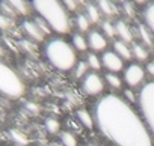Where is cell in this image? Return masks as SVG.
I'll use <instances>...</instances> for the list:
<instances>
[{
  "label": "cell",
  "mask_w": 154,
  "mask_h": 146,
  "mask_svg": "<svg viewBox=\"0 0 154 146\" xmlns=\"http://www.w3.org/2000/svg\"><path fill=\"white\" fill-rule=\"evenodd\" d=\"M94 122L101 136L115 146H154L140 113L115 94L98 98L94 106Z\"/></svg>",
  "instance_id": "cell-1"
},
{
  "label": "cell",
  "mask_w": 154,
  "mask_h": 146,
  "mask_svg": "<svg viewBox=\"0 0 154 146\" xmlns=\"http://www.w3.org/2000/svg\"><path fill=\"white\" fill-rule=\"evenodd\" d=\"M77 119H79V122L85 127V128H88V130H91L92 127H94V116L88 112V110H79L77 112Z\"/></svg>",
  "instance_id": "cell-22"
},
{
  "label": "cell",
  "mask_w": 154,
  "mask_h": 146,
  "mask_svg": "<svg viewBox=\"0 0 154 146\" xmlns=\"http://www.w3.org/2000/svg\"><path fill=\"white\" fill-rule=\"evenodd\" d=\"M134 36L139 38V42H142L145 47L154 45V35L149 32V29L143 23H137L134 26Z\"/></svg>",
  "instance_id": "cell-14"
},
{
  "label": "cell",
  "mask_w": 154,
  "mask_h": 146,
  "mask_svg": "<svg viewBox=\"0 0 154 146\" xmlns=\"http://www.w3.org/2000/svg\"><path fill=\"white\" fill-rule=\"evenodd\" d=\"M71 45L75 51H80V53H85L88 50V41H86V36L80 32L77 33H72L71 35Z\"/></svg>",
  "instance_id": "cell-20"
},
{
  "label": "cell",
  "mask_w": 154,
  "mask_h": 146,
  "mask_svg": "<svg viewBox=\"0 0 154 146\" xmlns=\"http://www.w3.org/2000/svg\"><path fill=\"white\" fill-rule=\"evenodd\" d=\"M101 26V33L107 38V39H115L116 38V32H115V23L112 20H103L100 23Z\"/></svg>",
  "instance_id": "cell-21"
},
{
  "label": "cell",
  "mask_w": 154,
  "mask_h": 146,
  "mask_svg": "<svg viewBox=\"0 0 154 146\" xmlns=\"http://www.w3.org/2000/svg\"><path fill=\"white\" fill-rule=\"evenodd\" d=\"M95 5L100 9L101 15L106 17L107 20L116 17L119 14V6L113 2V0H95Z\"/></svg>",
  "instance_id": "cell-12"
},
{
  "label": "cell",
  "mask_w": 154,
  "mask_h": 146,
  "mask_svg": "<svg viewBox=\"0 0 154 146\" xmlns=\"http://www.w3.org/2000/svg\"><path fill=\"white\" fill-rule=\"evenodd\" d=\"M101 65L104 69H107L109 72H115L118 74L119 71L124 69V60L113 51V50H106L101 54Z\"/></svg>",
  "instance_id": "cell-8"
},
{
  "label": "cell",
  "mask_w": 154,
  "mask_h": 146,
  "mask_svg": "<svg viewBox=\"0 0 154 146\" xmlns=\"http://www.w3.org/2000/svg\"><path fill=\"white\" fill-rule=\"evenodd\" d=\"M85 62H86L88 68H89L91 71H94V72H97V71H100V69L103 68V65H101V59H100L94 51H91V53H88V54H86Z\"/></svg>",
  "instance_id": "cell-23"
},
{
  "label": "cell",
  "mask_w": 154,
  "mask_h": 146,
  "mask_svg": "<svg viewBox=\"0 0 154 146\" xmlns=\"http://www.w3.org/2000/svg\"><path fill=\"white\" fill-rule=\"evenodd\" d=\"M42 53L45 60L57 71H71L77 60V51L72 48L71 42L60 36L50 38L42 45Z\"/></svg>",
  "instance_id": "cell-3"
},
{
  "label": "cell",
  "mask_w": 154,
  "mask_h": 146,
  "mask_svg": "<svg viewBox=\"0 0 154 146\" xmlns=\"http://www.w3.org/2000/svg\"><path fill=\"white\" fill-rule=\"evenodd\" d=\"M145 71L148 72V74H149L152 79H154V62H148V65H146Z\"/></svg>",
  "instance_id": "cell-33"
},
{
  "label": "cell",
  "mask_w": 154,
  "mask_h": 146,
  "mask_svg": "<svg viewBox=\"0 0 154 146\" xmlns=\"http://www.w3.org/2000/svg\"><path fill=\"white\" fill-rule=\"evenodd\" d=\"M137 106L139 113L154 140V80L145 83L137 95Z\"/></svg>",
  "instance_id": "cell-5"
},
{
  "label": "cell",
  "mask_w": 154,
  "mask_h": 146,
  "mask_svg": "<svg viewBox=\"0 0 154 146\" xmlns=\"http://www.w3.org/2000/svg\"><path fill=\"white\" fill-rule=\"evenodd\" d=\"M140 17H142V23L149 29V32L154 35V2H148L142 11H140Z\"/></svg>",
  "instance_id": "cell-15"
},
{
  "label": "cell",
  "mask_w": 154,
  "mask_h": 146,
  "mask_svg": "<svg viewBox=\"0 0 154 146\" xmlns=\"http://www.w3.org/2000/svg\"><path fill=\"white\" fill-rule=\"evenodd\" d=\"M11 134H12V137H14V140H17V142H20V143H24L26 142V139L17 131V130H12L11 131Z\"/></svg>",
  "instance_id": "cell-32"
},
{
  "label": "cell",
  "mask_w": 154,
  "mask_h": 146,
  "mask_svg": "<svg viewBox=\"0 0 154 146\" xmlns=\"http://www.w3.org/2000/svg\"><path fill=\"white\" fill-rule=\"evenodd\" d=\"M145 80V68L139 63H130L124 69V82L130 88H137Z\"/></svg>",
  "instance_id": "cell-7"
},
{
  "label": "cell",
  "mask_w": 154,
  "mask_h": 146,
  "mask_svg": "<svg viewBox=\"0 0 154 146\" xmlns=\"http://www.w3.org/2000/svg\"><path fill=\"white\" fill-rule=\"evenodd\" d=\"M83 6H85V11H83V14L88 17V20L91 21V24H98V23H101V18H103V15H101L100 9L97 8L95 2H86Z\"/></svg>",
  "instance_id": "cell-17"
},
{
  "label": "cell",
  "mask_w": 154,
  "mask_h": 146,
  "mask_svg": "<svg viewBox=\"0 0 154 146\" xmlns=\"http://www.w3.org/2000/svg\"><path fill=\"white\" fill-rule=\"evenodd\" d=\"M124 97H125V101H127V103H130V104H137V97H134L133 91L125 89V91H124Z\"/></svg>",
  "instance_id": "cell-31"
},
{
  "label": "cell",
  "mask_w": 154,
  "mask_h": 146,
  "mask_svg": "<svg viewBox=\"0 0 154 146\" xmlns=\"http://www.w3.org/2000/svg\"><path fill=\"white\" fill-rule=\"evenodd\" d=\"M5 53H6V51H5V47H3L2 44H0V59H2V57L5 56Z\"/></svg>",
  "instance_id": "cell-35"
},
{
  "label": "cell",
  "mask_w": 154,
  "mask_h": 146,
  "mask_svg": "<svg viewBox=\"0 0 154 146\" xmlns=\"http://www.w3.org/2000/svg\"><path fill=\"white\" fill-rule=\"evenodd\" d=\"M131 54H133V57L136 59V60H139V62H146L148 60V57H149V51H148V47H145L142 42H136V41H133L131 42Z\"/></svg>",
  "instance_id": "cell-18"
},
{
  "label": "cell",
  "mask_w": 154,
  "mask_h": 146,
  "mask_svg": "<svg viewBox=\"0 0 154 146\" xmlns=\"http://www.w3.org/2000/svg\"><path fill=\"white\" fill-rule=\"evenodd\" d=\"M24 91L26 86L18 72L0 59V94L8 98L17 100L24 95Z\"/></svg>",
  "instance_id": "cell-4"
},
{
  "label": "cell",
  "mask_w": 154,
  "mask_h": 146,
  "mask_svg": "<svg viewBox=\"0 0 154 146\" xmlns=\"http://www.w3.org/2000/svg\"><path fill=\"white\" fill-rule=\"evenodd\" d=\"M44 125H45V128H47V131H48L50 134H56V133L59 131V128H60L59 122H57L56 119H53V118H48V119H45Z\"/></svg>",
  "instance_id": "cell-28"
},
{
  "label": "cell",
  "mask_w": 154,
  "mask_h": 146,
  "mask_svg": "<svg viewBox=\"0 0 154 146\" xmlns=\"http://www.w3.org/2000/svg\"><path fill=\"white\" fill-rule=\"evenodd\" d=\"M115 23V32H116V38L124 41V42H128L131 44L134 41V29L125 21V20H116L113 21Z\"/></svg>",
  "instance_id": "cell-11"
},
{
  "label": "cell",
  "mask_w": 154,
  "mask_h": 146,
  "mask_svg": "<svg viewBox=\"0 0 154 146\" xmlns=\"http://www.w3.org/2000/svg\"><path fill=\"white\" fill-rule=\"evenodd\" d=\"M82 91L86 94V95H91V97H97L100 94H103L104 91V79L98 74V72H88V74L82 79Z\"/></svg>",
  "instance_id": "cell-6"
},
{
  "label": "cell",
  "mask_w": 154,
  "mask_h": 146,
  "mask_svg": "<svg viewBox=\"0 0 154 146\" xmlns=\"http://www.w3.org/2000/svg\"><path fill=\"white\" fill-rule=\"evenodd\" d=\"M75 2H77V3H79V5L82 6V5H85V3H86V0H75Z\"/></svg>",
  "instance_id": "cell-36"
},
{
  "label": "cell",
  "mask_w": 154,
  "mask_h": 146,
  "mask_svg": "<svg viewBox=\"0 0 154 146\" xmlns=\"http://www.w3.org/2000/svg\"><path fill=\"white\" fill-rule=\"evenodd\" d=\"M112 45H113V51H115L122 60H130V59L133 57V54H131V44L124 42V41H121V39H115Z\"/></svg>",
  "instance_id": "cell-16"
},
{
  "label": "cell",
  "mask_w": 154,
  "mask_h": 146,
  "mask_svg": "<svg viewBox=\"0 0 154 146\" xmlns=\"http://www.w3.org/2000/svg\"><path fill=\"white\" fill-rule=\"evenodd\" d=\"M131 2L134 3V5H140V6H145L149 0H131Z\"/></svg>",
  "instance_id": "cell-34"
},
{
  "label": "cell",
  "mask_w": 154,
  "mask_h": 146,
  "mask_svg": "<svg viewBox=\"0 0 154 146\" xmlns=\"http://www.w3.org/2000/svg\"><path fill=\"white\" fill-rule=\"evenodd\" d=\"M21 30L33 42H44V39H45L44 32L38 27V24H36L35 20H24L21 23Z\"/></svg>",
  "instance_id": "cell-10"
},
{
  "label": "cell",
  "mask_w": 154,
  "mask_h": 146,
  "mask_svg": "<svg viewBox=\"0 0 154 146\" xmlns=\"http://www.w3.org/2000/svg\"><path fill=\"white\" fill-rule=\"evenodd\" d=\"M32 11L44 20L51 32L66 35L72 29V18L60 0H29Z\"/></svg>",
  "instance_id": "cell-2"
},
{
  "label": "cell",
  "mask_w": 154,
  "mask_h": 146,
  "mask_svg": "<svg viewBox=\"0 0 154 146\" xmlns=\"http://www.w3.org/2000/svg\"><path fill=\"white\" fill-rule=\"evenodd\" d=\"M119 11H122L125 14V17H128V18H133L136 15V8H134V3L131 2V0H122L121 6H119Z\"/></svg>",
  "instance_id": "cell-25"
},
{
  "label": "cell",
  "mask_w": 154,
  "mask_h": 146,
  "mask_svg": "<svg viewBox=\"0 0 154 146\" xmlns=\"http://www.w3.org/2000/svg\"><path fill=\"white\" fill-rule=\"evenodd\" d=\"M62 5L65 6V9L71 14V12H79V3L75 2V0H60Z\"/></svg>",
  "instance_id": "cell-29"
},
{
  "label": "cell",
  "mask_w": 154,
  "mask_h": 146,
  "mask_svg": "<svg viewBox=\"0 0 154 146\" xmlns=\"http://www.w3.org/2000/svg\"><path fill=\"white\" fill-rule=\"evenodd\" d=\"M104 83L107 86H110L112 89H118L119 91L122 88V79L118 74H115V72H107V74L104 76Z\"/></svg>",
  "instance_id": "cell-24"
},
{
  "label": "cell",
  "mask_w": 154,
  "mask_h": 146,
  "mask_svg": "<svg viewBox=\"0 0 154 146\" xmlns=\"http://www.w3.org/2000/svg\"><path fill=\"white\" fill-rule=\"evenodd\" d=\"M88 146H97V145H88Z\"/></svg>",
  "instance_id": "cell-37"
},
{
  "label": "cell",
  "mask_w": 154,
  "mask_h": 146,
  "mask_svg": "<svg viewBox=\"0 0 154 146\" xmlns=\"http://www.w3.org/2000/svg\"><path fill=\"white\" fill-rule=\"evenodd\" d=\"M12 24H14V18L6 17V15H3V14H0V29H3V30L11 29Z\"/></svg>",
  "instance_id": "cell-30"
},
{
  "label": "cell",
  "mask_w": 154,
  "mask_h": 146,
  "mask_svg": "<svg viewBox=\"0 0 154 146\" xmlns=\"http://www.w3.org/2000/svg\"><path fill=\"white\" fill-rule=\"evenodd\" d=\"M60 142L63 146H77V139L71 131H62L60 133Z\"/></svg>",
  "instance_id": "cell-26"
},
{
  "label": "cell",
  "mask_w": 154,
  "mask_h": 146,
  "mask_svg": "<svg viewBox=\"0 0 154 146\" xmlns=\"http://www.w3.org/2000/svg\"><path fill=\"white\" fill-rule=\"evenodd\" d=\"M86 41H88V48H91L94 53L98 51H106L107 50V44L109 39L101 33V30H89L86 35Z\"/></svg>",
  "instance_id": "cell-9"
},
{
  "label": "cell",
  "mask_w": 154,
  "mask_h": 146,
  "mask_svg": "<svg viewBox=\"0 0 154 146\" xmlns=\"http://www.w3.org/2000/svg\"><path fill=\"white\" fill-rule=\"evenodd\" d=\"M72 26H75V29L80 33H88L91 30V21L83 12H75V17L72 18Z\"/></svg>",
  "instance_id": "cell-19"
},
{
  "label": "cell",
  "mask_w": 154,
  "mask_h": 146,
  "mask_svg": "<svg viewBox=\"0 0 154 146\" xmlns=\"http://www.w3.org/2000/svg\"><path fill=\"white\" fill-rule=\"evenodd\" d=\"M3 2L17 14V17H27L32 11L29 0H3Z\"/></svg>",
  "instance_id": "cell-13"
},
{
  "label": "cell",
  "mask_w": 154,
  "mask_h": 146,
  "mask_svg": "<svg viewBox=\"0 0 154 146\" xmlns=\"http://www.w3.org/2000/svg\"><path fill=\"white\" fill-rule=\"evenodd\" d=\"M74 68H75V71H74V76H75V79H83V77L88 74V69H89L85 60H82V62H77ZM74 68H72V69H74Z\"/></svg>",
  "instance_id": "cell-27"
}]
</instances>
